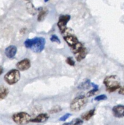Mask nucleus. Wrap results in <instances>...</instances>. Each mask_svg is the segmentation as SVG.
Wrapping results in <instances>:
<instances>
[{
	"label": "nucleus",
	"instance_id": "nucleus-14",
	"mask_svg": "<svg viewBox=\"0 0 124 125\" xmlns=\"http://www.w3.org/2000/svg\"><path fill=\"white\" fill-rule=\"evenodd\" d=\"M95 109H93L89 110V111H88V112H85V113L83 114V115H81V118L82 119L84 120L88 121L95 115Z\"/></svg>",
	"mask_w": 124,
	"mask_h": 125
},
{
	"label": "nucleus",
	"instance_id": "nucleus-30",
	"mask_svg": "<svg viewBox=\"0 0 124 125\" xmlns=\"http://www.w3.org/2000/svg\"><path fill=\"white\" fill-rule=\"evenodd\" d=\"M26 1H28H28H29V0H26Z\"/></svg>",
	"mask_w": 124,
	"mask_h": 125
},
{
	"label": "nucleus",
	"instance_id": "nucleus-13",
	"mask_svg": "<svg viewBox=\"0 0 124 125\" xmlns=\"http://www.w3.org/2000/svg\"><path fill=\"white\" fill-rule=\"evenodd\" d=\"M38 10H39V14H38L37 17V21H42L45 19L46 16L47 15L48 11L47 9L44 8V7H40L38 9Z\"/></svg>",
	"mask_w": 124,
	"mask_h": 125
},
{
	"label": "nucleus",
	"instance_id": "nucleus-4",
	"mask_svg": "<svg viewBox=\"0 0 124 125\" xmlns=\"http://www.w3.org/2000/svg\"><path fill=\"white\" fill-rule=\"evenodd\" d=\"M31 117L26 112H22L15 113L12 115V120L18 125H25L31 120Z\"/></svg>",
	"mask_w": 124,
	"mask_h": 125
},
{
	"label": "nucleus",
	"instance_id": "nucleus-22",
	"mask_svg": "<svg viewBox=\"0 0 124 125\" xmlns=\"http://www.w3.org/2000/svg\"><path fill=\"white\" fill-rule=\"evenodd\" d=\"M62 111V107L59 106H55L53 107H52L51 110L50 111V114H55L57 113V112H59Z\"/></svg>",
	"mask_w": 124,
	"mask_h": 125
},
{
	"label": "nucleus",
	"instance_id": "nucleus-9",
	"mask_svg": "<svg viewBox=\"0 0 124 125\" xmlns=\"http://www.w3.org/2000/svg\"><path fill=\"white\" fill-rule=\"evenodd\" d=\"M17 52V48L14 45H11L6 48L4 51L5 55L9 59H13Z\"/></svg>",
	"mask_w": 124,
	"mask_h": 125
},
{
	"label": "nucleus",
	"instance_id": "nucleus-29",
	"mask_svg": "<svg viewBox=\"0 0 124 125\" xmlns=\"http://www.w3.org/2000/svg\"><path fill=\"white\" fill-rule=\"evenodd\" d=\"M49 0H44V1H45V2H48V1Z\"/></svg>",
	"mask_w": 124,
	"mask_h": 125
},
{
	"label": "nucleus",
	"instance_id": "nucleus-15",
	"mask_svg": "<svg viewBox=\"0 0 124 125\" xmlns=\"http://www.w3.org/2000/svg\"><path fill=\"white\" fill-rule=\"evenodd\" d=\"M9 89L4 86H0V101L6 98L9 94Z\"/></svg>",
	"mask_w": 124,
	"mask_h": 125
},
{
	"label": "nucleus",
	"instance_id": "nucleus-2",
	"mask_svg": "<svg viewBox=\"0 0 124 125\" xmlns=\"http://www.w3.org/2000/svg\"><path fill=\"white\" fill-rule=\"evenodd\" d=\"M106 91L111 93L116 91L121 87V84L116 76L111 75L106 77L103 81Z\"/></svg>",
	"mask_w": 124,
	"mask_h": 125
},
{
	"label": "nucleus",
	"instance_id": "nucleus-6",
	"mask_svg": "<svg viewBox=\"0 0 124 125\" xmlns=\"http://www.w3.org/2000/svg\"><path fill=\"white\" fill-rule=\"evenodd\" d=\"M70 20V16L68 15H63L59 18L57 25L61 32L67 28V24Z\"/></svg>",
	"mask_w": 124,
	"mask_h": 125
},
{
	"label": "nucleus",
	"instance_id": "nucleus-16",
	"mask_svg": "<svg viewBox=\"0 0 124 125\" xmlns=\"http://www.w3.org/2000/svg\"><path fill=\"white\" fill-rule=\"evenodd\" d=\"M91 85H92L94 89L87 93L86 96H88V97H90V96H94V95H95V94L98 92V91H99V86H98L97 85L94 84V83H91Z\"/></svg>",
	"mask_w": 124,
	"mask_h": 125
},
{
	"label": "nucleus",
	"instance_id": "nucleus-19",
	"mask_svg": "<svg viewBox=\"0 0 124 125\" xmlns=\"http://www.w3.org/2000/svg\"><path fill=\"white\" fill-rule=\"evenodd\" d=\"M84 47V45H83V44L81 42H78V43H77L76 45H75L74 46H72V47H71V50H72V51L73 52V53H75L76 52H77V51H78L79 50H80L82 48Z\"/></svg>",
	"mask_w": 124,
	"mask_h": 125
},
{
	"label": "nucleus",
	"instance_id": "nucleus-26",
	"mask_svg": "<svg viewBox=\"0 0 124 125\" xmlns=\"http://www.w3.org/2000/svg\"><path fill=\"white\" fill-rule=\"evenodd\" d=\"M70 116H71L70 114L67 113V114H65L64 115L62 116V117H61V118H59V120L61 121V122H64V121H66L67 118H69Z\"/></svg>",
	"mask_w": 124,
	"mask_h": 125
},
{
	"label": "nucleus",
	"instance_id": "nucleus-17",
	"mask_svg": "<svg viewBox=\"0 0 124 125\" xmlns=\"http://www.w3.org/2000/svg\"><path fill=\"white\" fill-rule=\"evenodd\" d=\"M91 85V83H90V81L89 79H87L85 81L83 82L78 87V89H80V90H86V89H88L90 87V85Z\"/></svg>",
	"mask_w": 124,
	"mask_h": 125
},
{
	"label": "nucleus",
	"instance_id": "nucleus-20",
	"mask_svg": "<svg viewBox=\"0 0 124 125\" xmlns=\"http://www.w3.org/2000/svg\"><path fill=\"white\" fill-rule=\"evenodd\" d=\"M61 34H62V36L64 37L68 36V35H72V34H74V31L72 29L70 28H66L62 32H61Z\"/></svg>",
	"mask_w": 124,
	"mask_h": 125
},
{
	"label": "nucleus",
	"instance_id": "nucleus-18",
	"mask_svg": "<svg viewBox=\"0 0 124 125\" xmlns=\"http://www.w3.org/2000/svg\"><path fill=\"white\" fill-rule=\"evenodd\" d=\"M26 7H27V10H28V12H29L30 14L35 15V13H36V12H37L36 9H35V8L34 7V6H33V4L30 2V1H28V2L27 3Z\"/></svg>",
	"mask_w": 124,
	"mask_h": 125
},
{
	"label": "nucleus",
	"instance_id": "nucleus-24",
	"mask_svg": "<svg viewBox=\"0 0 124 125\" xmlns=\"http://www.w3.org/2000/svg\"><path fill=\"white\" fill-rule=\"evenodd\" d=\"M107 99V96L105 95H100L99 96H96V97L94 98V100L95 101H103V100H106Z\"/></svg>",
	"mask_w": 124,
	"mask_h": 125
},
{
	"label": "nucleus",
	"instance_id": "nucleus-7",
	"mask_svg": "<svg viewBox=\"0 0 124 125\" xmlns=\"http://www.w3.org/2000/svg\"><path fill=\"white\" fill-rule=\"evenodd\" d=\"M16 67L18 70L25 71L31 67V62L28 59H24L22 60L16 64Z\"/></svg>",
	"mask_w": 124,
	"mask_h": 125
},
{
	"label": "nucleus",
	"instance_id": "nucleus-27",
	"mask_svg": "<svg viewBox=\"0 0 124 125\" xmlns=\"http://www.w3.org/2000/svg\"><path fill=\"white\" fill-rule=\"evenodd\" d=\"M119 94H121V95H124V86H122L119 88Z\"/></svg>",
	"mask_w": 124,
	"mask_h": 125
},
{
	"label": "nucleus",
	"instance_id": "nucleus-3",
	"mask_svg": "<svg viewBox=\"0 0 124 125\" xmlns=\"http://www.w3.org/2000/svg\"><path fill=\"white\" fill-rule=\"evenodd\" d=\"M88 103V99L86 96L82 95L75 98L70 104L71 111L73 112H78L85 107Z\"/></svg>",
	"mask_w": 124,
	"mask_h": 125
},
{
	"label": "nucleus",
	"instance_id": "nucleus-25",
	"mask_svg": "<svg viewBox=\"0 0 124 125\" xmlns=\"http://www.w3.org/2000/svg\"><path fill=\"white\" fill-rule=\"evenodd\" d=\"M66 62H67V64H68L69 65H70V66H72V67L75 65V61H73V59H72V57H67V59H66Z\"/></svg>",
	"mask_w": 124,
	"mask_h": 125
},
{
	"label": "nucleus",
	"instance_id": "nucleus-12",
	"mask_svg": "<svg viewBox=\"0 0 124 125\" xmlns=\"http://www.w3.org/2000/svg\"><path fill=\"white\" fill-rule=\"evenodd\" d=\"M49 118V115L46 113L40 114L38 115L34 119H31V122H34V123H44L46 122Z\"/></svg>",
	"mask_w": 124,
	"mask_h": 125
},
{
	"label": "nucleus",
	"instance_id": "nucleus-28",
	"mask_svg": "<svg viewBox=\"0 0 124 125\" xmlns=\"http://www.w3.org/2000/svg\"><path fill=\"white\" fill-rule=\"evenodd\" d=\"M2 72H3V68H2L1 67H0V76L2 74Z\"/></svg>",
	"mask_w": 124,
	"mask_h": 125
},
{
	"label": "nucleus",
	"instance_id": "nucleus-1",
	"mask_svg": "<svg viewBox=\"0 0 124 125\" xmlns=\"http://www.w3.org/2000/svg\"><path fill=\"white\" fill-rule=\"evenodd\" d=\"M45 39L43 37H35L33 39H27L24 41V45L27 48L31 49L33 52L40 53L45 48Z\"/></svg>",
	"mask_w": 124,
	"mask_h": 125
},
{
	"label": "nucleus",
	"instance_id": "nucleus-10",
	"mask_svg": "<svg viewBox=\"0 0 124 125\" xmlns=\"http://www.w3.org/2000/svg\"><path fill=\"white\" fill-rule=\"evenodd\" d=\"M75 57L76 60H77L78 62H80L82 60L84 59L86 57V56L88 54V50L85 47H83L80 50H79L78 51L76 52L75 53L73 54Z\"/></svg>",
	"mask_w": 124,
	"mask_h": 125
},
{
	"label": "nucleus",
	"instance_id": "nucleus-21",
	"mask_svg": "<svg viewBox=\"0 0 124 125\" xmlns=\"http://www.w3.org/2000/svg\"><path fill=\"white\" fill-rule=\"evenodd\" d=\"M83 123V120L80 119V118H76L70 123H64V125H82Z\"/></svg>",
	"mask_w": 124,
	"mask_h": 125
},
{
	"label": "nucleus",
	"instance_id": "nucleus-8",
	"mask_svg": "<svg viewBox=\"0 0 124 125\" xmlns=\"http://www.w3.org/2000/svg\"><path fill=\"white\" fill-rule=\"evenodd\" d=\"M113 113L114 117L117 118H122L124 117V106L117 105L113 108Z\"/></svg>",
	"mask_w": 124,
	"mask_h": 125
},
{
	"label": "nucleus",
	"instance_id": "nucleus-11",
	"mask_svg": "<svg viewBox=\"0 0 124 125\" xmlns=\"http://www.w3.org/2000/svg\"><path fill=\"white\" fill-rule=\"evenodd\" d=\"M64 39L66 42L67 43V45L70 48L74 46L75 45H76L79 42L78 40V38L76 37V35H75V34H72V35L64 37Z\"/></svg>",
	"mask_w": 124,
	"mask_h": 125
},
{
	"label": "nucleus",
	"instance_id": "nucleus-5",
	"mask_svg": "<svg viewBox=\"0 0 124 125\" xmlns=\"http://www.w3.org/2000/svg\"><path fill=\"white\" fill-rule=\"evenodd\" d=\"M21 74L20 71L17 69L10 70L5 74L4 79L9 85H13L19 81Z\"/></svg>",
	"mask_w": 124,
	"mask_h": 125
},
{
	"label": "nucleus",
	"instance_id": "nucleus-23",
	"mask_svg": "<svg viewBox=\"0 0 124 125\" xmlns=\"http://www.w3.org/2000/svg\"><path fill=\"white\" fill-rule=\"evenodd\" d=\"M50 40L52 42H56L57 43H61V40H60V39H59V37L56 35H51V37H50Z\"/></svg>",
	"mask_w": 124,
	"mask_h": 125
}]
</instances>
